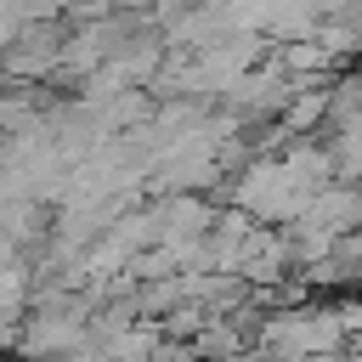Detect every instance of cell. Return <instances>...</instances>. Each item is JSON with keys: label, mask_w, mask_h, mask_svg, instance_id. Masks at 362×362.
<instances>
[{"label": "cell", "mask_w": 362, "mask_h": 362, "mask_svg": "<svg viewBox=\"0 0 362 362\" xmlns=\"http://www.w3.org/2000/svg\"><path fill=\"white\" fill-rule=\"evenodd\" d=\"M11 40H17V23H6V17H0V51H6Z\"/></svg>", "instance_id": "obj_10"}, {"label": "cell", "mask_w": 362, "mask_h": 362, "mask_svg": "<svg viewBox=\"0 0 362 362\" xmlns=\"http://www.w3.org/2000/svg\"><path fill=\"white\" fill-rule=\"evenodd\" d=\"M28 300H34V283H28V266H23V260H11V266H0V322H17Z\"/></svg>", "instance_id": "obj_7"}, {"label": "cell", "mask_w": 362, "mask_h": 362, "mask_svg": "<svg viewBox=\"0 0 362 362\" xmlns=\"http://www.w3.org/2000/svg\"><path fill=\"white\" fill-rule=\"evenodd\" d=\"M311 198H317V192L300 187V175L288 170L283 153H255V158H243L238 175H232V204H238L243 215L266 221V226H283V221L294 226V221L311 209Z\"/></svg>", "instance_id": "obj_1"}, {"label": "cell", "mask_w": 362, "mask_h": 362, "mask_svg": "<svg viewBox=\"0 0 362 362\" xmlns=\"http://www.w3.org/2000/svg\"><path fill=\"white\" fill-rule=\"evenodd\" d=\"M322 119H328V90H322V85H311V79H300V90L288 96V107H283V119H277V124H283L288 136H305V130H317Z\"/></svg>", "instance_id": "obj_6"}, {"label": "cell", "mask_w": 362, "mask_h": 362, "mask_svg": "<svg viewBox=\"0 0 362 362\" xmlns=\"http://www.w3.org/2000/svg\"><path fill=\"white\" fill-rule=\"evenodd\" d=\"M62 45H68V34L51 17L23 23L17 40L0 51V79H11V85H45V74H62Z\"/></svg>", "instance_id": "obj_3"}, {"label": "cell", "mask_w": 362, "mask_h": 362, "mask_svg": "<svg viewBox=\"0 0 362 362\" xmlns=\"http://www.w3.org/2000/svg\"><path fill=\"white\" fill-rule=\"evenodd\" d=\"M17 249H23V243H17V238L0 226V266H11V260H17Z\"/></svg>", "instance_id": "obj_9"}, {"label": "cell", "mask_w": 362, "mask_h": 362, "mask_svg": "<svg viewBox=\"0 0 362 362\" xmlns=\"http://www.w3.org/2000/svg\"><path fill=\"white\" fill-rule=\"evenodd\" d=\"M164 339H170V334H164V322H130V328L107 334L102 345H107V356H113V362H153Z\"/></svg>", "instance_id": "obj_5"}, {"label": "cell", "mask_w": 362, "mask_h": 362, "mask_svg": "<svg viewBox=\"0 0 362 362\" xmlns=\"http://www.w3.org/2000/svg\"><path fill=\"white\" fill-rule=\"evenodd\" d=\"M351 328H356V322H351L345 305H317V311L300 305V311H272L255 339H260L266 351L300 362V356H334V351L351 339Z\"/></svg>", "instance_id": "obj_2"}, {"label": "cell", "mask_w": 362, "mask_h": 362, "mask_svg": "<svg viewBox=\"0 0 362 362\" xmlns=\"http://www.w3.org/2000/svg\"><path fill=\"white\" fill-rule=\"evenodd\" d=\"M345 17H351V28L362 34V0H351V11H345Z\"/></svg>", "instance_id": "obj_11"}, {"label": "cell", "mask_w": 362, "mask_h": 362, "mask_svg": "<svg viewBox=\"0 0 362 362\" xmlns=\"http://www.w3.org/2000/svg\"><path fill=\"white\" fill-rule=\"evenodd\" d=\"M328 147H334V164H339V181H362V113H356L351 124H339Z\"/></svg>", "instance_id": "obj_8"}, {"label": "cell", "mask_w": 362, "mask_h": 362, "mask_svg": "<svg viewBox=\"0 0 362 362\" xmlns=\"http://www.w3.org/2000/svg\"><path fill=\"white\" fill-rule=\"evenodd\" d=\"M300 221H311V226H322V232H334V238L362 232V181H328Z\"/></svg>", "instance_id": "obj_4"}]
</instances>
